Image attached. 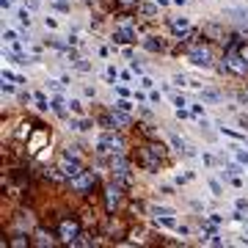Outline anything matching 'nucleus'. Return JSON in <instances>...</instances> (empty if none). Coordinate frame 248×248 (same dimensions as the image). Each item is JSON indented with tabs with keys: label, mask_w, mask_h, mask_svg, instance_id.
I'll return each instance as SVG.
<instances>
[{
	"label": "nucleus",
	"mask_w": 248,
	"mask_h": 248,
	"mask_svg": "<svg viewBox=\"0 0 248 248\" xmlns=\"http://www.w3.org/2000/svg\"><path fill=\"white\" fill-rule=\"evenodd\" d=\"M163 160H166V157H160L152 146H141V149H138V163H141L146 171H160Z\"/></svg>",
	"instance_id": "nucleus-1"
},
{
	"label": "nucleus",
	"mask_w": 248,
	"mask_h": 248,
	"mask_svg": "<svg viewBox=\"0 0 248 248\" xmlns=\"http://www.w3.org/2000/svg\"><path fill=\"white\" fill-rule=\"evenodd\" d=\"M97 152L99 155H124V143L119 141V138H113V135H102L97 141Z\"/></svg>",
	"instance_id": "nucleus-2"
},
{
	"label": "nucleus",
	"mask_w": 248,
	"mask_h": 248,
	"mask_svg": "<svg viewBox=\"0 0 248 248\" xmlns=\"http://www.w3.org/2000/svg\"><path fill=\"white\" fill-rule=\"evenodd\" d=\"M78 234H80V223L75 221V218H63V221L58 223V237H61L63 243H72Z\"/></svg>",
	"instance_id": "nucleus-3"
},
{
	"label": "nucleus",
	"mask_w": 248,
	"mask_h": 248,
	"mask_svg": "<svg viewBox=\"0 0 248 248\" xmlns=\"http://www.w3.org/2000/svg\"><path fill=\"white\" fill-rule=\"evenodd\" d=\"M58 171L63 174V179H72L75 174H80V171H83V166H80V157L63 155V157H61V163H58Z\"/></svg>",
	"instance_id": "nucleus-4"
},
{
	"label": "nucleus",
	"mask_w": 248,
	"mask_h": 248,
	"mask_svg": "<svg viewBox=\"0 0 248 248\" xmlns=\"http://www.w3.org/2000/svg\"><path fill=\"white\" fill-rule=\"evenodd\" d=\"M69 187L72 190H78V193L91 190V187H94V174H91V171H80V174H75V177L69 179Z\"/></svg>",
	"instance_id": "nucleus-5"
},
{
	"label": "nucleus",
	"mask_w": 248,
	"mask_h": 248,
	"mask_svg": "<svg viewBox=\"0 0 248 248\" xmlns=\"http://www.w3.org/2000/svg\"><path fill=\"white\" fill-rule=\"evenodd\" d=\"M187 58H190V63H193V66H202V69H207V66L213 63L210 47H193V50L187 53Z\"/></svg>",
	"instance_id": "nucleus-6"
},
{
	"label": "nucleus",
	"mask_w": 248,
	"mask_h": 248,
	"mask_svg": "<svg viewBox=\"0 0 248 248\" xmlns=\"http://www.w3.org/2000/svg\"><path fill=\"white\" fill-rule=\"evenodd\" d=\"M119 202H122V185L113 182V185L105 187V207H108V213H113L116 207H119Z\"/></svg>",
	"instance_id": "nucleus-7"
},
{
	"label": "nucleus",
	"mask_w": 248,
	"mask_h": 248,
	"mask_svg": "<svg viewBox=\"0 0 248 248\" xmlns=\"http://www.w3.org/2000/svg\"><path fill=\"white\" fill-rule=\"evenodd\" d=\"M113 39H116V42H122V45H133V42H138V33H135V28L122 25V28L113 33Z\"/></svg>",
	"instance_id": "nucleus-8"
},
{
	"label": "nucleus",
	"mask_w": 248,
	"mask_h": 248,
	"mask_svg": "<svg viewBox=\"0 0 248 248\" xmlns=\"http://www.w3.org/2000/svg\"><path fill=\"white\" fill-rule=\"evenodd\" d=\"M169 25H171V31H174L177 36H187V33H190V22H187L185 17H171Z\"/></svg>",
	"instance_id": "nucleus-9"
},
{
	"label": "nucleus",
	"mask_w": 248,
	"mask_h": 248,
	"mask_svg": "<svg viewBox=\"0 0 248 248\" xmlns=\"http://www.w3.org/2000/svg\"><path fill=\"white\" fill-rule=\"evenodd\" d=\"M143 47H146L149 53H160V50H163V42H160V36H146V39H143Z\"/></svg>",
	"instance_id": "nucleus-10"
},
{
	"label": "nucleus",
	"mask_w": 248,
	"mask_h": 248,
	"mask_svg": "<svg viewBox=\"0 0 248 248\" xmlns=\"http://www.w3.org/2000/svg\"><path fill=\"white\" fill-rule=\"evenodd\" d=\"M152 215L155 218H169V215H177L171 207H152Z\"/></svg>",
	"instance_id": "nucleus-11"
},
{
	"label": "nucleus",
	"mask_w": 248,
	"mask_h": 248,
	"mask_svg": "<svg viewBox=\"0 0 248 248\" xmlns=\"http://www.w3.org/2000/svg\"><path fill=\"white\" fill-rule=\"evenodd\" d=\"M72 130H80V133H86V130H91V124L89 122H83V119H72L69 122Z\"/></svg>",
	"instance_id": "nucleus-12"
},
{
	"label": "nucleus",
	"mask_w": 248,
	"mask_h": 248,
	"mask_svg": "<svg viewBox=\"0 0 248 248\" xmlns=\"http://www.w3.org/2000/svg\"><path fill=\"white\" fill-rule=\"evenodd\" d=\"M202 99H207V102H218V99H221V94H218V91H213V89H202Z\"/></svg>",
	"instance_id": "nucleus-13"
},
{
	"label": "nucleus",
	"mask_w": 248,
	"mask_h": 248,
	"mask_svg": "<svg viewBox=\"0 0 248 248\" xmlns=\"http://www.w3.org/2000/svg\"><path fill=\"white\" fill-rule=\"evenodd\" d=\"M50 108H53L58 116H66V108H63V99H61V97H55L53 102H50Z\"/></svg>",
	"instance_id": "nucleus-14"
},
{
	"label": "nucleus",
	"mask_w": 248,
	"mask_h": 248,
	"mask_svg": "<svg viewBox=\"0 0 248 248\" xmlns=\"http://www.w3.org/2000/svg\"><path fill=\"white\" fill-rule=\"evenodd\" d=\"M204 33H207V36H215V39H221V42H223V31H221V28H215V25H204Z\"/></svg>",
	"instance_id": "nucleus-15"
},
{
	"label": "nucleus",
	"mask_w": 248,
	"mask_h": 248,
	"mask_svg": "<svg viewBox=\"0 0 248 248\" xmlns=\"http://www.w3.org/2000/svg\"><path fill=\"white\" fill-rule=\"evenodd\" d=\"M138 9H141V14H146V17H155V14H157V6H152V3H141Z\"/></svg>",
	"instance_id": "nucleus-16"
},
{
	"label": "nucleus",
	"mask_w": 248,
	"mask_h": 248,
	"mask_svg": "<svg viewBox=\"0 0 248 248\" xmlns=\"http://www.w3.org/2000/svg\"><path fill=\"white\" fill-rule=\"evenodd\" d=\"M36 246H53V237H47L45 232H36Z\"/></svg>",
	"instance_id": "nucleus-17"
},
{
	"label": "nucleus",
	"mask_w": 248,
	"mask_h": 248,
	"mask_svg": "<svg viewBox=\"0 0 248 248\" xmlns=\"http://www.w3.org/2000/svg\"><path fill=\"white\" fill-rule=\"evenodd\" d=\"M116 110H122V113H133V105H130L127 99H119V102H116Z\"/></svg>",
	"instance_id": "nucleus-18"
},
{
	"label": "nucleus",
	"mask_w": 248,
	"mask_h": 248,
	"mask_svg": "<svg viewBox=\"0 0 248 248\" xmlns=\"http://www.w3.org/2000/svg\"><path fill=\"white\" fill-rule=\"evenodd\" d=\"M234 149V155H237V160L243 163V166H248V152L246 149H240V146H232Z\"/></svg>",
	"instance_id": "nucleus-19"
},
{
	"label": "nucleus",
	"mask_w": 248,
	"mask_h": 248,
	"mask_svg": "<svg viewBox=\"0 0 248 248\" xmlns=\"http://www.w3.org/2000/svg\"><path fill=\"white\" fill-rule=\"evenodd\" d=\"M6 246H14V248H22V246H31V240H28V237H17V240H11V243H6Z\"/></svg>",
	"instance_id": "nucleus-20"
},
{
	"label": "nucleus",
	"mask_w": 248,
	"mask_h": 248,
	"mask_svg": "<svg viewBox=\"0 0 248 248\" xmlns=\"http://www.w3.org/2000/svg\"><path fill=\"white\" fill-rule=\"evenodd\" d=\"M17 19H19V22H22V25H31V14H28V11L25 9H22V11H17Z\"/></svg>",
	"instance_id": "nucleus-21"
},
{
	"label": "nucleus",
	"mask_w": 248,
	"mask_h": 248,
	"mask_svg": "<svg viewBox=\"0 0 248 248\" xmlns=\"http://www.w3.org/2000/svg\"><path fill=\"white\" fill-rule=\"evenodd\" d=\"M119 6H124V9H135V6H141V0H116Z\"/></svg>",
	"instance_id": "nucleus-22"
},
{
	"label": "nucleus",
	"mask_w": 248,
	"mask_h": 248,
	"mask_svg": "<svg viewBox=\"0 0 248 248\" xmlns=\"http://www.w3.org/2000/svg\"><path fill=\"white\" fill-rule=\"evenodd\" d=\"M171 143H174V146H177V149L182 152V155H185V149H187V146H185V141H182V138H177V135H174V138H171Z\"/></svg>",
	"instance_id": "nucleus-23"
},
{
	"label": "nucleus",
	"mask_w": 248,
	"mask_h": 248,
	"mask_svg": "<svg viewBox=\"0 0 248 248\" xmlns=\"http://www.w3.org/2000/svg\"><path fill=\"white\" fill-rule=\"evenodd\" d=\"M210 190H213L215 196H223V190H221V185L215 182V179H210Z\"/></svg>",
	"instance_id": "nucleus-24"
},
{
	"label": "nucleus",
	"mask_w": 248,
	"mask_h": 248,
	"mask_svg": "<svg viewBox=\"0 0 248 248\" xmlns=\"http://www.w3.org/2000/svg\"><path fill=\"white\" fill-rule=\"evenodd\" d=\"M36 108H39V110H47V102H45V97H42V94H39V97H36Z\"/></svg>",
	"instance_id": "nucleus-25"
},
{
	"label": "nucleus",
	"mask_w": 248,
	"mask_h": 248,
	"mask_svg": "<svg viewBox=\"0 0 248 248\" xmlns=\"http://www.w3.org/2000/svg\"><path fill=\"white\" fill-rule=\"evenodd\" d=\"M193 113L199 116V119H204V105H199V102H193Z\"/></svg>",
	"instance_id": "nucleus-26"
},
{
	"label": "nucleus",
	"mask_w": 248,
	"mask_h": 248,
	"mask_svg": "<svg viewBox=\"0 0 248 248\" xmlns=\"http://www.w3.org/2000/svg\"><path fill=\"white\" fill-rule=\"evenodd\" d=\"M174 105H177V108H185L187 102H185V97H182V94H177V97H174Z\"/></svg>",
	"instance_id": "nucleus-27"
},
{
	"label": "nucleus",
	"mask_w": 248,
	"mask_h": 248,
	"mask_svg": "<svg viewBox=\"0 0 248 248\" xmlns=\"http://www.w3.org/2000/svg\"><path fill=\"white\" fill-rule=\"evenodd\" d=\"M3 39H6V42H17V33H14V31H6V33H3Z\"/></svg>",
	"instance_id": "nucleus-28"
},
{
	"label": "nucleus",
	"mask_w": 248,
	"mask_h": 248,
	"mask_svg": "<svg viewBox=\"0 0 248 248\" xmlns=\"http://www.w3.org/2000/svg\"><path fill=\"white\" fill-rule=\"evenodd\" d=\"M69 105H72V110H75V113H83V105H80L78 99H72Z\"/></svg>",
	"instance_id": "nucleus-29"
},
{
	"label": "nucleus",
	"mask_w": 248,
	"mask_h": 248,
	"mask_svg": "<svg viewBox=\"0 0 248 248\" xmlns=\"http://www.w3.org/2000/svg\"><path fill=\"white\" fill-rule=\"evenodd\" d=\"M204 243H210V246H223V240H221V237H207Z\"/></svg>",
	"instance_id": "nucleus-30"
},
{
	"label": "nucleus",
	"mask_w": 248,
	"mask_h": 248,
	"mask_svg": "<svg viewBox=\"0 0 248 248\" xmlns=\"http://www.w3.org/2000/svg\"><path fill=\"white\" fill-rule=\"evenodd\" d=\"M237 53H240V55H243V58H246V61H248V45H243V47H237Z\"/></svg>",
	"instance_id": "nucleus-31"
},
{
	"label": "nucleus",
	"mask_w": 248,
	"mask_h": 248,
	"mask_svg": "<svg viewBox=\"0 0 248 248\" xmlns=\"http://www.w3.org/2000/svg\"><path fill=\"white\" fill-rule=\"evenodd\" d=\"M174 83H177V86H187V80L182 78V75H177V78H174Z\"/></svg>",
	"instance_id": "nucleus-32"
},
{
	"label": "nucleus",
	"mask_w": 248,
	"mask_h": 248,
	"mask_svg": "<svg viewBox=\"0 0 248 248\" xmlns=\"http://www.w3.org/2000/svg\"><path fill=\"white\" fill-rule=\"evenodd\" d=\"M174 3H177V6H185V3H187V0H174Z\"/></svg>",
	"instance_id": "nucleus-33"
},
{
	"label": "nucleus",
	"mask_w": 248,
	"mask_h": 248,
	"mask_svg": "<svg viewBox=\"0 0 248 248\" xmlns=\"http://www.w3.org/2000/svg\"><path fill=\"white\" fill-rule=\"evenodd\" d=\"M155 3H160V6H166V3H169V0H155Z\"/></svg>",
	"instance_id": "nucleus-34"
}]
</instances>
